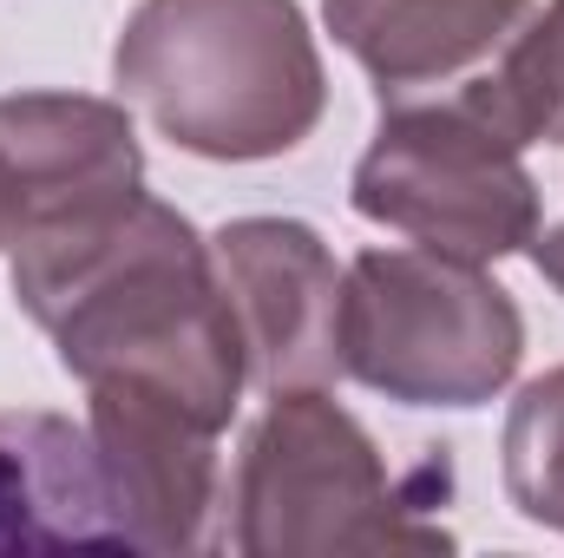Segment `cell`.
<instances>
[{
    "label": "cell",
    "instance_id": "cell-1",
    "mask_svg": "<svg viewBox=\"0 0 564 558\" xmlns=\"http://www.w3.org/2000/svg\"><path fill=\"white\" fill-rule=\"evenodd\" d=\"M13 302L53 335L73 382H139L230 427L250 388V348L224 296L210 237L144 191L79 250L13 277Z\"/></svg>",
    "mask_w": 564,
    "mask_h": 558
},
{
    "label": "cell",
    "instance_id": "cell-2",
    "mask_svg": "<svg viewBox=\"0 0 564 558\" xmlns=\"http://www.w3.org/2000/svg\"><path fill=\"white\" fill-rule=\"evenodd\" d=\"M112 86L210 164L282 158L328 112L322 46L295 0H139L112 46Z\"/></svg>",
    "mask_w": 564,
    "mask_h": 558
},
{
    "label": "cell",
    "instance_id": "cell-3",
    "mask_svg": "<svg viewBox=\"0 0 564 558\" xmlns=\"http://www.w3.org/2000/svg\"><path fill=\"white\" fill-rule=\"evenodd\" d=\"M230 546L243 558L453 552V533L401 500L375 433L335 395L282 388L237 453Z\"/></svg>",
    "mask_w": 564,
    "mask_h": 558
},
{
    "label": "cell",
    "instance_id": "cell-4",
    "mask_svg": "<svg viewBox=\"0 0 564 558\" xmlns=\"http://www.w3.org/2000/svg\"><path fill=\"white\" fill-rule=\"evenodd\" d=\"M525 362V315L486 264L361 250L341 277V375L401 408H486Z\"/></svg>",
    "mask_w": 564,
    "mask_h": 558
},
{
    "label": "cell",
    "instance_id": "cell-5",
    "mask_svg": "<svg viewBox=\"0 0 564 558\" xmlns=\"http://www.w3.org/2000/svg\"><path fill=\"white\" fill-rule=\"evenodd\" d=\"M348 197L368 224L459 264H499L539 230V178L525 171V139L473 86L388 99Z\"/></svg>",
    "mask_w": 564,
    "mask_h": 558
},
{
    "label": "cell",
    "instance_id": "cell-6",
    "mask_svg": "<svg viewBox=\"0 0 564 558\" xmlns=\"http://www.w3.org/2000/svg\"><path fill=\"white\" fill-rule=\"evenodd\" d=\"M7 158V244H46L86 230L144 197V151L132 112L93 93H13L0 99Z\"/></svg>",
    "mask_w": 564,
    "mask_h": 558
},
{
    "label": "cell",
    "instance_id": "cell-7",
    "mask_svg": "<svg viewBox=\"0 0 564 558\" xmlns=\"http://www.w3.org/2000/svg\"><path fill=\"white\" fill-rule=\"evenodd\" d=\"M224 296L237 309L250 382L263 395L328 388L341 375V264L302 217H237L210 237Z\"/></svg>",
    "mask_w": 564,
    "mask_h": 558
},
{
    "label": "cell",
    "instance_id": "cell-8",
    "mask_svg": "<svg viewBox=\"0 0 564 558\" xmlns=\"http://www.w3.org/2000/svg\"><path fill=\"white\" fill-rule=\"evenodd\" d=\"M86 433L99 447L126 552H204L217 519V433L177 395L139 382H93Z\"/></svg>",
    "mask_w": 564,
    "mask_h": 558
},
{
    "label": "cell",
    "instance_id": "cell-9",
    "mask_svg": "<svg viewBox=\"0 0 564 558\" xmlns=\"http://www.w3.org/2000/svg\"><path fill=\"white\" fill-rule=\"evenodd\" d=\"M322 20L388 106L486 79L532 20V0H322Z\"/></svg>",
    "mask_w": 564,
    "mask_h": 558
},
{
    "label": "cell",
    "instance_id": "cell-10",
    "mask_svg": "<svg viewBox=\"0 0 564 558\" xmlns=\"http://www.w3.org/2000/svg\"><path fill=\"white\" fill-rule=\"evenodd\" d=\"M126 552L99 447L66 415H0V552Z\"/></svg>",
    "mask_w": 564,
    "mask_h": 558
},
{
    "label": "cell",
    "instance_id": "cell-11",
    "mask_svg": "<svg viewBox=\"0 0 564 558\" xmlns=\"http://www.w3.org/2000/svg\"><path fill=\"white\" fill-rule=\"evenodd\" d=\"M473 93L525 144H564V0L532 7L519 40L499 53V66L486 79H473Z\"/></svg>",
    "mask_w": 564,
    "mask_h": 558
},
{
    "label": "cell",
    "instance_id": "cell-12",
    "mask_svg": "<svg viewBox=\"0 0 564 558\" xmlns=\"http://www.w3.org/2000/svg\"><path fill=\"white\" fill-rule=\"evenodd\" d=\"M499 473L532 526L564 533V368H545L519 388L499 433Z\"/></svg>",
    "mask_w": 564,
    "mask_h": 558
},
{
    "label": "cell",
    "instance_id": "cell-13",
    "mask_svg": "<svg viewBox=\"0 0 564 558\" xmlns=\"http://www.w3.org/2000/svg\"><path fill=\"white\" fill-rule=\"evenodd\" d=\"M525 257H532V270H539V277L564 296V217H558V224H539V230H532Z\"/></svg>",
    "mask_w": 564,
    "mask_h": 558
},
{
    "label": "cell",
    "instance_id": "cell-14",
    "mask_svg": "<svg viewBox=\"0 0 564 558\" xmlns=\"http://www.w3.org/2000/svg\"><path fill=\"white\" fill-rule=\"evenodd\" d=\"M0 244H7V158H0Z\"/></svg>",
    "mask_w": 564,
    "mask_h": 558
}]
</instances>
